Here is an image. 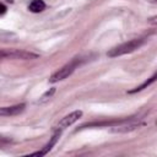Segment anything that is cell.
Masks as SVG:
<instances>
[{"instance_id":"obj_1","label":"cell","mask_w":157,"mask_h":157,"mask_svg":"<svg viewBox=\"0 0 157 157\" xmlns=\"http://www.w3.org/2000/svg\"><path fill=\"white\" fill-rule=\"evenodd\" d=\"M145 43V39L144 38H136V39H131L129 42H125L113 49H110L107 55L109 58H115V56H120V55H124V54H130L132 52H135L136 49H139L142 44Z\"/></svg>"},{"instance_id":"obj_2","label":"cell","mask_w":157,"mask_h":157,"mask_svg":"<svg viewBox=\"0 0 157 157\" xmlns=\"http://www.w3.org/2000/svg\"><path fill=\"white\" fill-rule=\"evenodd\" d=\"M78 59H74L72 61H70L69 64L64 65L61 69H59L56 72H54L50 77H49V82L50 83H55V82H59L61 80H65L66 77H69L74 71L75 69L78 66Z\"/></svg>"},{"instance_id":"obj_3","label":"cell","mask_w":157,"mask_h":157,"mask_svg":"<svg viewBox=\"0 0 157 157\" xmlns=\"http://www.w3.org/2000/svg\"><path fill=\"white\" fill-rule=\"evenodd\" d=\"M38 58L37 54L26 52V50H18V49H0V59H21V60H29Z\"/></svg>"},{"instance_id":"obj_4","label":"cell","mask_w":157,"mask_h":157,"mask_svg":"<svg viewBox=\"0 0 157 157\" xmlns=\"http://www.w3.org/2000/svg\"><path fill=\"white\" fill-rule=\"evenodd\" d=\"M81 117H82V110H80V109L74 110V112L69 113L67 115H65L64 118H61V120L58 123V125H56L55 129L63 131L64 129H66V128H69L70 125H72L74 123H76Z\"/></svg>"},{"instance_id":"obj_5","label":"cell","mask_w":157,"mask_h":157,"mask_svg":"<svg viewBox=\"0 0 157 157\" xmlns=\"http://www.w3.org/2000/svg\"><path fill=\"white\" fill-rule=\"evenodd\" d=\"M60 135H61V130H56V129H55V132H54V135L50 137L49 142H48L40 151H37V152L31 153V156H39V157H43V156H45L47 153H49V152L52 151V148L56 145L58 140L60 139Z\"/></svg>"},{"instance_id":"obj_6","label":"cell","mask_w":157,"mask_h":157,"mask_svg":"<svg viewBox=\"0 0 157 157\" xmlns=\"http://www.w3.org/2000/svg\"><path fill=\"white\" fill-rule=\"evenodd\" d=\"M26 108L25 103L9 105V107H0V117H13L21 114Z\"/></svg>"},{"instance_id":"obj_7","label":"cell","mask_w":157,"mask_h":157,"mask_svg":"<svg viewBox=\"0 0 157 157\" xmlns=\"http://www.w3.org/2000/svg\"><path fill=\"white\" fill-rule=\"evenodd\" d=\"M45 9V2L43 0H33L29 5H28V10L33 13H38L42 12Z\"/></svg>"},{"instance_id":"obj_8","label":"cell","mask_w":157,"mask_h":157,"mask_svg":"<svg viewBox=\"0 0 157 157\" xmlns=\"http://www.w3.org/2000/svg\"><path fill=\"white\" fill-rule=\"evenodd\" d=\"M156 77H157V75L156 74H153L148 80H146L145 82H142L140 86H137V87H135V88H132V90H130V91H128V93H136V92H140V91H142L144 88H146V87H148L151 83H153L155 81H156Z\"/></svg>"},{"instance_id":"obj_9","label":"cell","mask_w":157,"mask_h":157,"mask_svg":"<svg viewBox=\"0 0 157 157\" xmlns=\"http://www.w3.org/2000/svg\"><path fill=\"white\" fill-rule=\"evenodd\" d=\"M55 93V87H52V88H49L45 93H43L42 94V97L39 98V101H38V103H44V102H47L49 98H52V96Z\"/></svg>"},{"instance_id":"obj_10","label":"cell","mask_w":157,"mask_h":157,"mask_svg":"<svg viewBox=\"0 0 157 157\" xmlns=\"http://www.w3.org/2000/svg\"><path fill=\"white\" fill-rule=\"evenodd\" d=\"M11 38H16V34L12 32H6L0 29V40H11Z\"/></svg>"},{"instance_id":"obj_11","label":"cell","mask_w":157,"mask_h":157,"mask_svg":"<svg viewBox=\"0 0 157 157\" xmlns=\"http://www.w3.org/2000/svg\"><path fill=\"white\" fill-rule=\"evenodd\" d=\"M10 142H11V140H10V139H6V137H2V136H0V146L7 145V144H10Z\"/></svg>"},{"instance_id":"obj_12","label":"cell","mask_w":157,"mask_h":157,"mask_svg":"<svg viewBox=\"0 0 157 157\" xmlns=\"http://www.w3.org/2000/svg\"><path fill=\"white\" fill-rule=\"evenodd\" d=\"M6 10H7V9H6V6H5L4 4H1V2H0V16H1V15H4V13L6 12Z\"/></svg>"}]
</instances>
